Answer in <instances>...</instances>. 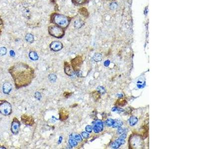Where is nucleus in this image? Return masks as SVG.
<instances>
[{
	"label": "nucleus",
	"mask_w": 199,
	"mask_h": 149,
	"mask_svg": "<svg viewBox=\"0 0 199 149\" xmlns=\"http://www.w3.org/2000/svg\"><path fill=\"white\" fill-rule=\"evenodd\" d=\"M10 69L9 72L11 74L17 88L28 85L34 77L33 69L25 64H16Z\"/></svg>",
	"instance_id": "f257e3e1"
},
{
	"label": "nucleus",
	"mask_w": 199,
	"mask_h": 149,
	"mask_svg": "<svg viewBox=\"0 0 199 149\" xmlns=\"http://www.w3.org/2000/svg\"><path fill=\"white\" fill-rule=\"evenodd\" d=\"M50 20L54 24L66 29L70 24L71 18L65 15L54 13L51 14Z\"/></svg>",
	"instance_id": "f03ea898"
},
{
	"label": "nucleus",
	"mask_w": 199,
	"mask_h": 149,
	"mask_svg": "<svg viewBox=\"0 0 199 149\" xmlns=\"http://www.w3.org/2000/svg\"><path fill=\"white\" fill-rule=\"evenodd\" d=\"M65 29L56 25L49 26L48 30L49 34L51 36L57 38H61L65 35Z\"/></svg>",
	"instance_id": "7ed1b4c3"
},
{
	"label": "nucleus",
	"mask_w": 199,
	"mask_h": 149,
	"mask_svg": "<svg viewBox=\"0 0 199 149\" xmlns=\"http://www.w3.org/2000/svg\"><path fill=\"white\" fill-rule=\"evenodd\" d=\"M12 112L11 105L5 100H0V113L4 116H8Z\"/></svg>",
	"instance_id": "20e7f679"
},
{
	"label": "nucleus",
	"mask_w": 199,
	"mask_h": 149,
	"mask_svg": "<svg viewBox=\"0 0 199 149\" xmlns=\"http://www.w3.org/2000/svg\"><path fill=\"white\" fill-rule=\"evenodd\" d=\"M20 122L16 117H14L11 124L10 130L11 133L14 135L18 134L20 130Z\"/></svg>",
	"instance_id": "39448f33"
},
{
	"label": "nucleus",
	"mask_w": 199,
	"mask_h": 149,
	"mask_svg": "<svg viewBox=\"0 0 199 149\" xmlns=\"http://www.w3.org/2000/svg\"><path fill=\"white\" fill-rule=\"evenodd\" d=\"M126 137V134L123 133L119 137V138L115 140L114 142L112 143L111 144V148L113 149H117L121 145H123L125 143V139Z\"/></svg>",
	"instance_id": "423d86ee"
},
{
	"label": "nucleus",
	"mask_w": 199,
	"mask_h": 149,
	"mask_svg": "<svg viewBox=\"0 0 199 149\" xmlns=\"http://www.w3.org/2000/svg\"><path fill=\"white\" fill-rule=\"evenodd\" d=\"M49 47L52 51L58 52L63 48V45L62 43L59 41H54L50 43Z\"/></svg>",
	"instance_id": "0eeeda50"
},
{
	"label": "nucleus",
	"mask_w": 199,
	"mask_h": 149,
	"mask_svg": "<svg viewBox=\"0 0 199 149\" xmlns=\"http://www.w3.org/2000/svg\"><path fill=\"white\" fill-rule=\"evenodd\" d=\"M103 128V126L102 122L100 120H98L94 123V127H93V130H94V131L95 132V133H98L102 131Z\"/></svg>",
	"instance_id": "6e6552de"
},
{
	"label": "nucleus",
	"mask_w": 199,
	"mask_h": 149,
	"mask_svg": "<svg viewBox=\"0 0 199 149\" xmlns=\"http://www.w3.org/2000/svg\"><path fill=\"white\" fill-rule=\"evenodd\" d=\"M72 65L74 70L76 72L77 67L79 68L82 63V58L80 56H77L75 58L73 59L72 61Z\"/></svg>",
	"instance_id": "1a4fd4ad"
},
{
	"label": "nucleus",
	"mask_w": 199,
	"mask_h": 149,
	"mask_svg": "<svg viewBox=\"0 0 199 149\" xmlns=\"http://www.w3.org/2000/svg\"><path fill=\"white\" fill-rule=\"evenodd\" d=\"M12 88V84L9 82H5L2 85L3 92L5 94H8L10 93Z\"/></svg>",
	"instance_id": "9d476101"
},
{
	"label": "nucleus",
	"mask_w": 199,
	"mask_h": 149,
	"mask_svg": "<svg viewBox=\"0 0 199 149\" xmlns=\"http://www.w3.org/2000/svg\"><path fill=\"white\" fill-rule=\"evenodd\" d=\"M64 72L65 74L69 76H72L74 74L72 70L70 64H68L67 62H65L64 64Z\"/></svg>",
	"instance_id": "9b49d317"
},
{
	"label": "nucleus",
	"mask_w": 199,
	"mask_h": 149,
	"mask_svg": "<svg viewBox=\"0 0 199 149\" xmlns=\"http://www.w3.org/2000/svg\"><path fill=\"white\" fill-rule=\"evenodd\" d=\"M84 22L80 18L75 19L73 22L74 26L76 28H77V29L81 28L82 27V26L84 25Z\"/></svg>",
	"instance_id": "f8f14e48"
},
{
	"label": "nucleus",
	"mask_w": 199,
	"mask_h": 149,
	"mask_svg": "<svg viewBox=\"0 0 199 149\" xmlns=\"http://www.w3.org/2000/svg\"><path fill=\"white\" fill-rule=\"evenodd\" d=\"M69 137L71 138H72V139H73L77 141H79V142H81L83 140L81 136L79 134H78L76 133H72L71 135H70Z\"/></svg>",
	"instance_id": "ddd939ff"
},
{
	"label": "nucleus",
	"mask_w": 199,
	"mask_h": 149,
	"mask_svg": "<svg viewBox=\"0 0 199 149\" xmlns=\"http://www.w3.org/2000/svg\"><path fill=\"white\" fill-rule=\"evenodd\" d=\"M29 57L32 61H37L39 59L38 54L35 51H30L29 53Z\"/></svg>",
	"instance_id": "4468645a"
},
{
	"label": "nucleus",
	"mask_w": 199,
	"mask_h": 149,
	"mask_svg": "<svg viewBox=\"0 0 199 149\" xmlns=\"http://www.w3.org/2000/svg\"><path fill=\"white\" fill-rule=\"evenodd\" d=\"M72 2L76 5H80L86 4L89 1V0H71Z\"/></svg>",
	"instance_id": "2eb2a0df"
},
{
	"label": "nucleus",
	"mask_w": 199,
	"mask_h": 149,
	"mask_svg": "<svg viewBox=\"0 0 199 149\" xmlns=\"http://www.w3.org/2000/svg\"><path fill=\"white\" fill-rule=\"evenodd\" d=\"M25 40L29 43H32L34 41V36L31 33H27L25 36Z\"/></svg>",
	"instance_id": "dca6fc26"
},
{
	"label": "nucleus",
	"mask_w": 199,
	"mask_h": 149,
	"mask_svg": "<svg viewBox=\"0 0 199 149\" xmlns=\"http://www.w3.org/2000/svg\"><path fill=\"white\" fill-rule=\"evenodd\" d=\"M26 118H27L26 120L25 119H24V118L21 117L22 121H23V123H24V124H26V125H32L33 124V122H33V119H30V118L29 119V120H28V116H26Z\"/></svg>",
	"instance_id": "f3484780"
},
{
	"label": "nucleus",
	"mask_w": 199,
	"mask_h": 149,
	"mask_svg": "<svg viewBox=\"0 0 199 149\" xmlns=\"http://www.w3.org/2000/svg\"><path fill=\"white\" fill-rule=\"evenodd\" d=\"M123 125V122L120 120H114V123L112 126L113 128H119Z\"/></svg>",
	"instance_id": "a211bd4d"
},
{
	"label": "nucleus",
	"mask_w": 199,
	"mask_h": 149,
	"mask_svg": "<svg viewBox=\"0 0 199 149\" xmlns=\"http://www.w3.org/2000/svg\"><path fill=\"white\" fill-rule=\"evenodd\" d=\"M93 58V60L95 62H100L102 59L101 54H100V53H96V54H94Z\"/></svg>",
	"instance_id": "6ab92c4d"
},
{
	"label": "nucleus",
	"mask_w": 199,
	"mask_h": 149,
	"mask_svg": "<svg viewBox=\"0 0 199 149\" xmlns=\"http://www.w3.org/2000/svg\"><path fill=\"white\" fill-rule=\"evenodd\" d=\"M137 122H138L137 118L134 116H132V117H130V118L129 120V124L131 126H133L135 125V124H136Z\"/></svg>",
	"instance_id": "aec40b11"
},
{
	"label": "nucleus",
	"mask_w": 199,
	"mask_h": 149,
	"mask_svg": "<svg viewBox=\"0 0 199 149\" xmlns=\"http://www.w3.org/2000/svg\"><path fill=\"white\" fill-rule=\"evenodd\" d=\"M79 13L85 17H88L89 15L88 11L85 7H83L79 9Z\"/></svg>",
	"instance_id": "412c9836"
},
{
	"label": "nucleus",
	"mask_w": 199,
	"mask_h": 149,
	"mask_svg": "<svg viewBox=\"0 0 199 149\" xmlns=\"http://www.w3.org/2000/svg\"><path fill=\"white\" fill-rule=\"evenodd\" d=\"M57 76L54 74H50L48 75V79L51 82H55L57 79Z\"/></svg>",
	"instance_id": "4be33fe9"
},
{
	"label": "nucleus",
	"mask_w": 199,
	"mask_h": 149,
	"mask_svg": "<svg viewBox=\"0 0 199 149\" xmlns=\"http://www.w3.org/2000/svg\"><path fill=\"white\" fill-rule=\"evenodd\" d=\"M68 143H69V145L72 147H76L78 145V142H77V141L74 140V139H69V141H68Z\"/></svg>",
	"instance_id": "5701e85b"
},
{
	"label": "nucleus",
	"mask_w": 199,
	"mask_h": 149,
	"mask_svg": "<svg viewBox=\"0 0 199 149\" xmlns=\"http://www.w3.org/2000/svg\"><path fill=\"white\" fill-rule=\"evenodd\" d=\"M114 120H113L112 119H108L105 121V124H106V126H107L108 127H110V126H112V125L114 123Z\"/></svg>",
	"instance_id": "b1692460"
},
{
	"label": "nucleus",
	"mask_w": 199,
	"mask_h": 149,
	"mask_svg": "<svg viewBox=\"0 0 199 149\" xmlns=\"http://www.w3.org/2000/svg\"><path fill=\"white\" fill-rule=\"evenodd\" d=\"M7 50L4 47H0V55L1 56H4L6 54Z\"/></svg>",
	"instance_id": "393cba45"
},
{
	"label": "nucleus",
	"mask_w": 199,
	"mask_h": 149,
	"mask_svg": "<svg viewBox=\"0 0 199 149\" xmlns=\"http://www.w3.org/2000/svg\"><path fill=\"white\" fill-rule=\"evenodd\" d=\"M97 90L99 93H101L102 94L105 93V90L104 88L103 87H102V86H98Z\"/></svg>",
	"instance_id": "a878e982"
},
{
	"label": "nucleus",
	"mask_w": 199,
	"mask_h": 149,
	"mask_svg": "<svg viewBox=\"0 0 199 149\" xmlns=\"http://www.w3.org/2000/svg\"><path fill=\"white\" fill-rule=\"evenodd\" d=\"M34 97H35V98L36 99H37V100H40L41 99V97H42V96H41V93H40L39 92L36 91V92H35V94H34Z\"/></svg>",
	"instance_id": "bb28decb"
},
{
	"label": "nucleus",
	"mask_w": 199,
	"mask_h": 149,
	"mask_svg": "<svg viewBox=\"0 0 199 149\" xmlns=\"http://www.w3.org/2000/svg\"><path fill=\"white\" fill-rule=\"evenodd\" d=\"M81 135L84 139H88L90 137V135L87 132H82L81 133Z\"/></svg>",
	"instance_id": "cd10ccee"
},
{
	"label": "nucleus",
	"mask_w": 199,
	"mask_h": 149,
	"mask_svg": "<svg viewBox=\"0 0 199 149\" xmlns=\"http://www.w3.org/2000/svg\"><path fill=\"white\" fill-rule=\"evenodd\" d=\"M85 130L86 132L88 133H91L93 130V127L91 125H87L85 128Z\"/></svg>",
	"instance_id": "c85d7f7f"
},
{
	"label": "nucleus",
	"mask_w": 199,
	"mask_h": 149,
	"mask_svg": "<svg viewBox=\"0 0 199 149\" xmlns=\"http://www.w3.org/2000/svg\"><path fill=\"white\" fill-rule=\"evenodd\" d=\"M119 129H118V130H117V133L118 134H122L123 133H124V132L125 131V129H123V128H121V127H119V128H118Z\"/></svg>",
	"instance_id": "c756f323"
},
{
	"label": "nucleus",
	"mask_w": 199,
	"mask_h": 149,
	"mask_svg": "<svg viewBox=\"0 0 199 149\" xmlns=\"http://www.w3.org/2000/svg\"><path fill=\"white\" fill-rule=\"evenodd\" d=\"M110 64V61L109 60H106L104 62V66L105 67H107Z\"/></svg>",
	"instance_id": "7c9ffc66"
},
{
	"label": "nucleus",
	"mask_w": 199,
	"mask_h": 149,
	"mask_svg": "<svg viewBox=\"0 0 199 149\" xmlns=\"http://www.w3.org/2000/svg\"><path fill=\"white\" fill-rule=\"evenodd\" d=\"M9 54H10V56H11V57H14L15 55V53L14 51L12 50H11L9 51Z\"/></svg>",
	"instance_id": "2f4dec72"
},
{
	"label": "nucleus",
	"mask_w": 199,
	"mask_h": 149,
	"mask_svg": "<svg viewBox=\"0 0 199 149\" xmlns=\"http://www.w3.org/2000/svg\"><path fill=\"white\" fill-rule=\"evenodd\" d=\"M62 140H63V138H62V137L60 136V137H59V140H58V144H61V142H62Z\"/></svg>",
	"instance_id": "473e14b6"
},
{
	"label": "nucleus",
	"mask_w": 199,
	"mask_h": 149,
	"mask_svg": "<svg viewBox=\"0 0 199 149\" xmlns=\"http://www.w3.org/2000/svg\"><path fill=\"white\" fill-rule=\"evenodd\" d=\"M112 111H113V112H115V111H117V107H113L112 108Z\"/></svg>",
	"instance_id": "72a5a7b5"
},
{
	"label": "nucleus",
	"mask_w": 199,
	"mask_h": 149,
	"mask_svg": "<svg viewBox=\"0 0 199 149\" xmlns=\"http://www.w3.org/2000/svg\"><path fill=\"white\" fill-rule=\"evenodd\" d=\"M1 24H2V21H1V20L0 19V25Z\"/></svg>",
	"instance_id": "f704fd0d"
},
{
	"label": "nucleus",
	"mask_w": 199,
	"mask_h": 149,
	"mask_svg": "<svg viewBox=\"0 0 199 149\" xmlns=\"http://www.w3.org/2000/svg\"></svg>",
	"instance_id": "c9c22d12"
}]
</instances>
